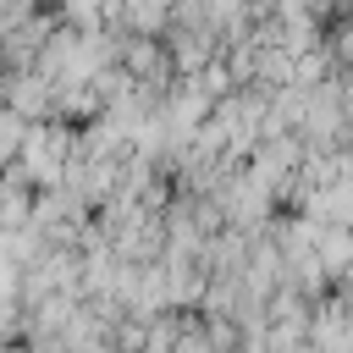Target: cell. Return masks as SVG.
Wrapping results in <instances>:
<instances>
[{"label":"cell","mask_w":353,"mask_h":353,"mask_svg":"<svg viewBox=\"0 0 353 353\" xmlns=\"http://www.w3.org/2000/svg\"><path fill=\"white\" fill-rule=\"evenodd\" d=\"M28 6H33V0H0V22H6V28L28 22Z\"/></svg>","instance_id":"obj_1"},{"label":"cell","mask_w":353,"mask_h":353,"mask_svg":"<svg viewBox=\"0 0 353 353\" xmlns=\"http://www.w3.org/2000/svg\"><path fill=\"white\" fill-rule=\"evenodd\" d=\"M0 39H6V22H0Z\"/></svg>","instance_id":"obj_2"}]
</instances>
